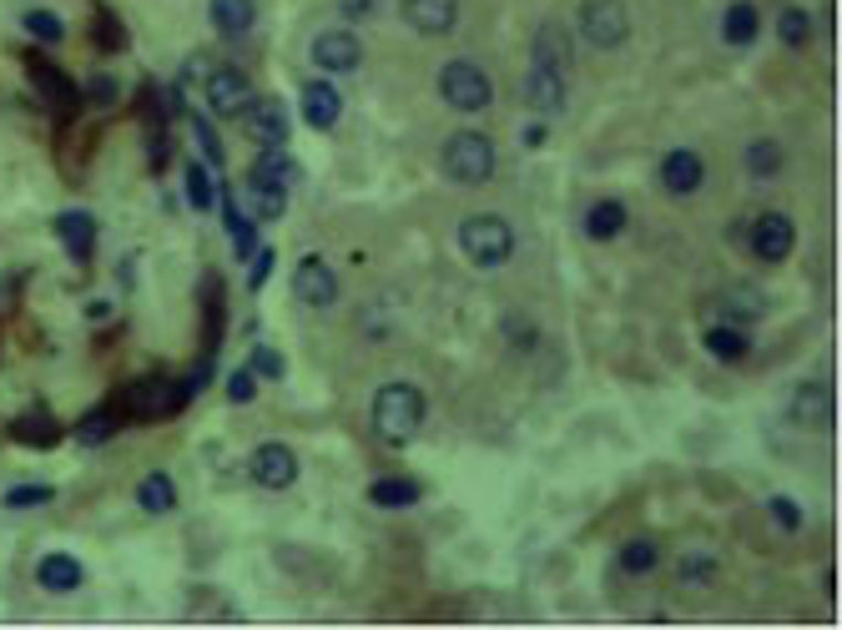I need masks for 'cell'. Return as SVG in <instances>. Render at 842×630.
<instances>
[{
	"instance_id": "obj_1",
	"label": "cell",
	"mask_w": 842,
	"mask_h": 630,
	"mask_svg": "<svg viewBox=\"0 0 842 630\" xmlns=\"http://www.w3.org/2000/svg\"><path fill=\"white\" fill-rule=\"evenodd\" d=\"M424 414L429 404L414 383H384L374 393V434L384 444H414L419 428H424Z\"/></svg>"
},
{
	"instance_id": "obj_2",
	"label": "cell",
	"mask_w": 842,
	"mask_h": 630,
	"mask_svg": "<svg viewBox=\"0 0 842 630\" xmlns=\"http://www.w3.org/2000/svg\"><path fill=\"white\" fill-rule=\"evenodd\" d=\"M440 167H444V177L460 182V187H485V182L495 177V146H489L485 131H460V137L444 142Z\"/></svg>"
},
{
	"instance_id": "obj_3",
	"label": "cell",
	"mask_w": 842,
	"mask_h": 630,
	"mask_svg": "<svg viewBox=\"0 0 842 630\" xmlns=\"http://www.w3.org/2000/svg\"><path fill=\"white\" fill-rule=\"evenodd\" d=\"M460 252L475 262V268H505L510 252H515L510 222H505V217H489V213L464 217L460 222Z\"/></svg>"
},
{
	"instance_id": "obj_4",
	"label": "cell",
	"mask_w": 842,
	"mask_h": 630,
	"mask_svg": "<svg viewBox=\"0 0 842 630\" xmlns=\"http://www.w3.org/2000/svg\"><path fill=\"white\" fill-rule=\"evenodd\" d=\"M440 96H444V107L469 117V111H485L495 101V82L479 72L475 61H450L440 72Z\"/></svg>"
},
{
	"instance_id": "obj_5",
	"label": "cell",
	"mask_w": 842,
	"mask_h": 630,
	"mask_svg": "<svg viewBox=\"0 0 842 630\" xmlns=\"http://www.w3.org/2000/svg\"><path fill=\"white\" fill-rule=\"evenodd\" d=\"M581 36L601 51H616L630 36V15L620 0H581Z\"/></svg>"
},
{
	"instance_id": "obj_6",
	"label": "cell",
	"mask_w": 842,
	"mask_h": 630,
	"mask_svg": "<svg viewBox=\"0 0 842 630\" xmlns=\"http://www.w3.org/2000/svg\"><path fill=\"white\" fill-rule=\"evenodd\" d=\"M248 475L258 489H293L298 479V454L288 444H258L248 459Z\"/></svg>"
},
{
	"instance_id": "obj_7",
	"label": "cell",
	"mask_w": 842,
	"mask_h": 630,
	"mask_svg": "<svg viewBox=\"0 0 842 630\" xmlns=\"http://www.w3.org/2000/svg\"><path fill=\"white\" fill-rule=\"evenodd\" d=\"M207 101H213L217 117H242L252 107V82L238 66H213L207 72Z\"/></svg>"
},
{
	"instance_id": "obj_8",
	"label": "cell",
	"mask_w": 842,
	"mask_h": 630,
	"mask_svg": "<svg viewBox=\"0 0 842 630\" xmlns=\"http://www.w3.org/2000/svg\"><path fill=\"white\" fill-rule=\"evenodd\" d=\"M293 297L309 303V308H328L333 297H338V273L323 258H303L293 273Z\"/></svg>"
},
{
	"instance_id": "obj_9",
	"label": "cell",
	"mask_w": 842,
	"mask_h": 630,
	"mask_svg": "<svg viewBox=\"0 0 842 630\" xmlns=\"http://www.w3.org/2000/svg\"><path fill=\"white\" fill-rule=\"evenodd\" d=\"M187 393L192 389H182V383L147 379V383H137V389H131V409H137L142 419H172L182 404H187Z\"/></svg>"
},
{
	"instance_id": "obj_10",
	"label": "cell",
	"mask_w": 842,
	"mask_h": 630,
	"mask_svg": "<svg viewBox=\"0 0 842 630\" xmlns=\"http://www.w3.org/2000/svg\"><path fill=\"white\" fill-rule=\"evenodd\" d=\"M399 11L409 21V31H419V36H444L460 21V0H403Z\"/></svg>"
},
{
	"instance_id": "obj_11",
	"label": "cell",
	"mask_w": 842,
	"mask_h": 630,
	"mask_svg": "<svg viewBox=\"0 0 842 630\" xmlns=\"http://www.w3.org/2000/svg\"><path fill=\"white\" fill-rule=\"evenodd\" d=\"M797 232H792V217L782 213H762L757 222H752V248H757L762 262H782L787 252H792Z\"/></svg>"
},
{
	"instance_id": "obj_12",
	"label": "cell",
	"mask_w": 842,
	"mask_h": 630,
	"mask_svg": "<svg viewBox=\"0 0 842 630\" xmlns=\"http://www.w3.org/2000/svg\"><path fill=\"white\" fill-rule=\"evenodd\" d=\"M706 182V162H701L697 152H666L661 156V187L671 192V197H691V192Z\"/></svg>"
},
{
	"instance_id": "obj_13",
	"label": "cell",
	"mask_w": 842,
	"mask_h": 630,
	"mask_svg": "<svg viewBox=\"0 0 842 630\" xmlns=\"http://www.w3.org/2000/svg\"><path fill=\"white\" fill-rule=\"evenodd\" d=\"M303 117H309V127L328 131L333 121L344 117V96H338V86L328 82V76H313L309 86H303Z\"/></svg>"
},
{
	"instance_id": "obj_14",
	"label": "cell",
	"mask_w": 842,
	"mask_h": 630,
	"mask_svg": "<svg viewBox=\"0 0 842 630\" xmlns=\"http://www.w3.org/2000/svg\"><path fill=\"white\" fill-rule=\"evenodd\" d=\"M313 61H319L323 72H354L358 61H364V51H358L354 31H323L313 41Z\"/></svg>"
},
{
	"instance_id": "obj_15",
	"label": "cell",
	"mask_w": 842,
	"mask_h": 630,
	"mask_svg": "<svg viewBox=\"0 0 842 630\" xmlns=\"http://www.w3.org/2000/svg\"><path fill=\"white\" fill-rule=\"evenodd\" d=\"M792 419L807 428H828L832 424V389L828 383H802L792 393Z\"/></svg>"
},
{
	"instance_id": "obj_16",
	"label": "cell",
	"mask_w": 842,
	"mask_h": 630,
	"mask_svg": "<svg viewBox=\"0 0 842 630\" xmlns=\"http://www.w3.org/2000/svg\"><path fill=\"white\" fill-rule=\"evenodd\" d=\"M36 580H41V590H51V595H72L76 585L86 580V571H82V560L76 555H61L56 550V555H46L36 565Z\"/></svg>"
},
{
	"instance_id": "obj_17",
	"label": "cell",
	"mask_w": 842,
	"mask_h": 630,
	"mask_svg": "<svg viewBox=\"0 0 842 630\" xmlns=\"http://www.w3.org/2000/svg\"><path fill=\"white\" fill-rule=\"evenodd\" d=\"M419 495H424V485L409 475H384L368 485V500L379 504V510H409V504H419Z\"/></svg>"
},
{
	"instance_id": "obj_18",
	"label": "cell",
	"mask_w": 842,
	"mask_h": 630,
	"mask_svg": "<svg viewBox=\"0 0 842 630\" xmlns=\"http://www.w3.org/2000/svg\"><path fill=\"white\" fill-rule=\"evenodd\" d=\"M252 21H258V6H252V0H213V31L223 41L248 36Z\"/></svg>"
},
{
	"instance_id": "obj_19",
	"label": "cell",
	"mask_w": 842,
	"mask_h": 630,
	"mask_svg": "<svg viewBox=\"0 0 842 630\" xmlns=\"http://www.w3.org/2000/svg\"><path fill=\"white\" fill-rule=\"evenodd\" d=\"M252 137L258 142H268V146H283L288 142V107L278 101V96H268V101H252Z\"/></svg>"
},
{
	"instance_id": "obj_20",
	"label": "cell",
	"mask_w": 842,
	"mask_h": 630,
	"mask_svg": "<svg viewBox=\"0 0 842 630\" xmlns=\"http://www.w3.org/2000/svg\"><path fill=\"white\" fill-rule=\"evenodd\" d=\"M525 101L540 111H555L560 101H565V72H555V66H535L530 61V91H525Z\"/></svg>"
},
{
	"instance_id": "obj_21",
	"label": "cell",
	"mask_w": 842,
	"mask_h": 630,
	"mask_svg": "<svg viewBox=\"0 0 842 630\" xmlns=\"http://www.w3.org/2000/svg\"><path fill=\"white\" fill-rule=\"evenodd\" d=\"M757 31H762L757 6H752V0H732V6H726V15H722L726 46H752V41H757Z\"/></svg>"
},
{
	"instance_id": "obj_22",
	"label": "cell",
	"mask_w": 842,
	"mask_h": 630,
	"mask_svg": "<svg viewBox=\"0 0 842 630\" xmlns=\"http://www.w3.org/2000/svg\"><path fill=\"white\" fill-rule=\"evenodd\" d=\"M56 232H61V242L72 248L76 262L91 258V248H96V217H91V213H66V217L56 222Z\"/></svg>"
},
{
	"instance_id": "obj_23",
	"label": "cell",
	"mask_w": 842,
	"mask_h": 630,
	"mask_svg": "<svg viewBox=\"0 0 842 630\" xmlns=\"http://www.w3.org/2000/svg\"><path fill=\"white\" fill-rule=\"evenodd\" d=\"M747 334L736 328V323H716V328H706V354L722 358V363H736V358H747Z\"/></svg>"
},
{
	"instance_id": "obj_24",
	"label": "cell",
	"mask_w": 842,
	"mask_h": 630,
	"mask_svg": "<svg viewBox=\"0 0 842 630\" xmlns=\"http://www.w3.org/2000/svg\"><path fill=\"white\" fill-rule=\"evenodd\" d=\"M585 232H591L595 242H611L626 232V207L620 203H595L591 213H585Z\"/></svg>"
},
{
	"instance_id": "obj_25",
	"label": "cell",
	"mask_w": 842,
	"mask_h": 630,
	"mask_svg": "<svg viewBox=\"0 0 842 630\" xmlns=\"http://www.w3.org/2000/svg\"><path fill=\"white\" fill-rule=\"evenodd\" d=\"M137 504H142L147 514L172 510V504H177V485H172V475H147L142 485H137Z\"/></svg>"
},
{
	"instance_id": "obj_26",
	"label": "cell",
	"mask_w": 842,
	"mask_h": 630,
	"mask_svg": "<svg viewBox=\"0 0 842 630\" xmlns=\"http://www.w3.org/2000/svg\"><path fill=\"white\" fill-rule=\"evenodd\" d=\"M252 182H278V187H288V182H298L293 156H288V152H278V146H268V152L258 156V172H252Z\"/></svg>"
},
{
	"instance_id": "obj_27",
	"label": "cell",
	"mask_w": 842,
	"mask_h": 630,
	"mask_svg": "<svg viewBox=\"0 0 842 630\" xmlns=\"http://www.w3.org/2000/svg\"><path fill=\"white\" fill-rule=\"evenodd\" d=\"M252 213H258L262 222L283 217L288 213V187H278V182H252Z\"/></svg>"
},
{
	"instance_id": "obj_28",
	"label": "cell",
	"mask_w": 842,
	"mask_h": 630,
	"mask_svg": "<svg viewBox=\"0 0 842 630\" xmlns=\"http://www.w3.org/2000/svg\"><path fill=\"white\" fill-rule=\"evenodd\" d=\"M61 428H56V419L46 414V409H31V414H21L15 419V439H25V444H51Z\"/></svg>"
},
{
	"instance_id": "obj_29",
	"label": "cell",
	"mask_w": 842,
	"mask_h": 630,
	"mask_svg": "<svg viewBox=\"0 0 842 630\" xmlns=\"http://www.w3.org/2000/svg\"><path fill=\"white\" fill-rule=\"evenodd\" d=\"M656 560H661V550H656L651 540H630V545H620V571L626 575H651Z\"/></svg>"
},
{
	"instance_id": "obj_30",
	"label": "cell",
	"mask_w": 842,
	"mask_h": 630,
	"mask_svg": "<svg viewBox=\"0 0 842 630\" xmlns=\"http://www.w3.org/2000/svg\"><path fill=\"white\" fill-rule=\"evenodd\" d=\"M21 25H25V36L46 41V46L66 41V21H61V15H51V11H25V15H21Z\"/></svg>"
},
{
	"instance_id": "obj_31",
	"label": "cell",
	"mask_w": 842,
	"mask_h": 630,
	"mask_svg": "<svg viewBox=\"0 0 842 630\" xmlns=\"http://www.w3.org/2000/svg\"><path fill=\"white\" fill-rule=\"evenodd\" d=\"M777 36H782V46H807V36H812V21H807L802 6H787L782 15H777Z\"/></svg>"
},
{
	"instance_id": "obj_32",
	"label": "cell",
	"mask_w": 842,
	"mask_h": 630,
	"mask_svg": "<svg viewBox=\"0 0 842 630\" xmlns=\"http://www.w3.org/2000/svg\"><path fill=\"white\" fill-rule=\"evenodd\" d=\"M747 172L752 177H777V172H782V146L777 142H752L747 146Z\"/></svg>"
},
{
	"instance_id": "obj_33",
	"label": "cell",
	"mask_w": 842,
	"mask_h": 630,
	"mask_svg": "<svg viewBox=\"0 0 842 630\" xmlns=\"http://www.w3.org/2000/svg\"><path fill=\"white\" fill-rule=\"evenodd\" d=\"M182 182H187V203H192V213H207V207H213V182H207V172H202L197 162H187Z\"/></svg>"
},
{
	"instance_id": "obj_34",
	"label": "cell",
	"mask_w": 842,
	"mask_h": 630,
	"mask_svg": "<svg viewBox=\"0 0 842 630\" xmlns=\"http://www.w3.org/2000/svg\"><path fill=\"white\" fill-rule=\"evenodd\" d=\"M31 72H36V82H41V91H46V96H56V101H72V82H66L56 66H46V61H31Z\"/></svg>"
},
{
	"instance_id": "obj_35",
	"label": "cell",
	"mask_w": 842,
	"mask_h": 630,
	"mask_svg": "<svg viewBox=\"0 0 842 630\" xmlns=\"http://www.w3.org/2000/svg\"><path fill=\"white\" fill-rule=\"evenodd\" d=\"M117 424H121L117 414H107V409H96V414L86 419V424L76 428V434H82V444H101V439H111V434H117Z\"/></svg>"
},
{
	"instance_id": "obj_36",
	"label": "cell",
	"mask_w": 842,
	"mask_h": 630,
	"mask_svg": "<svg viewBox=\"0 0 842 630\" xmlns=\"http://www.w3.org/2000/svg\"><path fill=\"white\" fill-rule=\"evenodd\" d=\"M187 127H192V137H197V142H202V152H207V162H223V142H217L213 121H207V117H197V111H187Z\"/></svg>"
},
{
	"instance_id": "obj_37",
	"label": "cell",
	"mask_w": 842,
	"mask_h": 630,
	"mask_svg": "<svg viewBox=\"0 0 842 630\" xmlns=\"http://www.w3.org/2000/svg\"><path fill=\"white\" fill-rule=\"evenodd\" d=\"M252 373H258V379H283L288 373V363H283V354H278V348H252V363H248Z\"/></svg>"
},
{
	"instance_id": "obj_38",
	"label": "cell",
	"mask_w": 842,
	"mask_h": 630,
	"mask_svg": "<svg viewBox=\"0 0 842 630\" xmlns=\"http://www.w3.org/2000/svg\"><path fill=\"white\" fill-rule=\"evenodd\" d=\"M722 308L726 313H736V318H757L767 303H762V293H747V287H736V293H726L722 297Z\"/></svg>"
},
{
	"instance_id": "obj_39",
	"label": "cell",
	"mask_w": 842,
	"mask_h": 630,
	"mask_svg": "<svg viewBox=\"0 0 842 630\" xmlns=\"http://www.w3.org/2000/svg\"><path fill=\"white\" fill-rule=\"evenodd\" d=\"M681 580H687V585H712L716 580V560L687 555V560H681Z\"/></svg>"
},
{
	"instance_id": "obj_40",
	"label": "cell",
	"mask_w": 842,
	"mask_h": 630,
	"mask_svg": "<svg viewBox=\"0 0 842 630\" xmlns=\"http://www.w3.org/2000/svg\"><path fill=\"white\" fill-rule=\"evenodd\" d=\"M771 520L782 524L787 535H797V530H802V510H797V504L787 500V495H777V500H771Z\"/></svg>"
},
{
	"instance_id": "obj_41",
	"label": "cell",
	"mask_w": 842,
	"mask_h": 630,
	"mask_svg": "<svg viewBox=\"0 0 842 630\" xmlns=\"http://www.w3.org/2000/svg\"><path fill=\"white\" fill-rule=\"evenodd\" d=\"M6 504H11V510H25V504H51V489L46 485H21V489H11V495H6Z\"/></svg>"
},
{
	"instance_id": "obj_42",
	"label": "cell",
	"mask_w": 842,
	"mask_h": 630,
	"mask_svg": "<svg viewBox=\"0 0 842 630\" xmlns=\"http://www.w3.org/2000/svg\"><path fill=\"white\" fill-rule=\"evenodd\" d=\"M273 262H278L273 248H258V252H252V273H248V287H252V293H258V287L273 278Z\"/></svg>"
},
{
	"instance_id": "obj_43",
	"label": "cell",
	"mask_w": 842,
	"mask_h": 630,
	"mask_svg": "<svg viewBox=\"0 0 842 630\" xmlns=\"http://www.w3.org/2000/svg\"><path fill=\"white\" fill-rule=\"evenodd\" d=\"M227 399H233V404H252V369H238L227 379Z\"/></svg>"
},
{
	"instance_id": "obj_44",
	"label": "cell",
	"mask_w": 842,
	"mask_h": 630,
	"mask_svg": "<svg viewBox=\"0 0 842 630\" xmlns=\"http://www.w3.org/2000/svg\"><path fill=\"white\" fill-rule=\"evenodd\" d=\"M86 96H91V101H117V82H111V76H91V82H86Z\"/></svg>"
},
{
	"instance_id": "obj_45",
	"label": "cell",
	"mask_w": 842,
	"mask_h": 630,
	"mask_svg": "<svg viewBox=\"0 0 842 630\" xmlns=\"http://www.w3.org/2000/svg\"><path fill=\"white\" fill-rule=\"evenodd\" d=\"M96 41H111L107 51H127V46H121V25L111 21V15H96Z\"/></svg>"
},
{
	"instance_id": "obj_46",
	"label": "cell",
	"mask_w": 842,
	"mask_h": 630,
	"mask_svg": "<svg viewBox=\"0 0 842 630\" xmlns=\"http://www.w3.org/2000/svg\"><path fill=\"white\" fill-rule=\"evenodd\" d=\"M344 15H354V21H364V15H374V0H344Z\"/></svg>"
}]
</instances>
